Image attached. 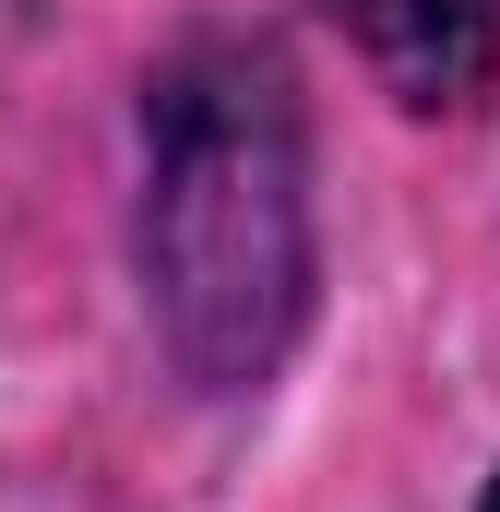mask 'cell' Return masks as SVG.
<instances>
[{"label":"cell","instance_id":"1","mask_svg":"<svg viewBox=\"0 0 500 512\" xmlns=\"http://www.w3.org/2000/svg\"><path fill=\"white\" fill-rule=\"evenodd\" d=\"M143 298L203 393L274 382L310 322V131L262 36H191L143 84Z\"/></svg>","mask_w":500,"mask_h":512},{"label":"cell","instance_id":"2","mask_svg":"<svg viewBox=\"0 0 500 512\" xmlns=\"http://www.w3.org/2000/svg\"><path fill=\"white\" fill-rule=\"evenodd\" d=\"M322 12L358 36V60L405 108H477L489 72H500V12L489 0H322Z\"/></svg>","mask_w":500,"mask_h":512},{"label":"cell","instance_id":"3","mask_svg":"<svg viewBox=\"0 0 500 512\" xmlns=\"http://www.w3.org/2000/svg\"><path fill=\"white\" fill-rule=\"evenodd\" d=\"M477 512H500V477H489V501H477Z\"/></svg>","mask_w":500,"mask_h":512}]
</instances>
